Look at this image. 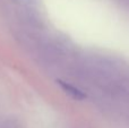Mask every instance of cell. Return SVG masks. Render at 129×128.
<instances>
[{"mask_svg":"<svg viewBox=\"0 0 129 128\" xmlns=\"http://www.w3.org/2000/svg\"><path fill=\"white\" fill-rule=\"evenodd\" d=\"M59 85L61 86V87L63 88L64 91L67 92V94H69L70 97H73L74 99H77V100H83L85 98V94L82 92V91H79L78 88H76L75 86L70 85V84L66 83V82H62V81H58Z\"/></svg>","mask_w":129,"mask_h":128,"instance_id":"1","label":"cell"}]
</instances>
